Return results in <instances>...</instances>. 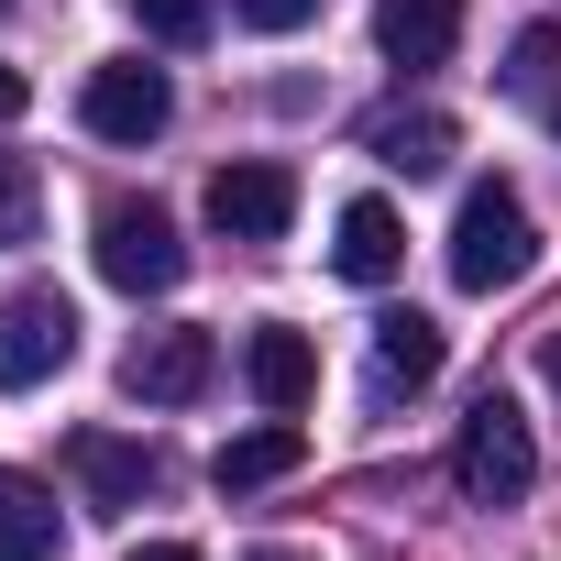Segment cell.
<instances>
[{"mask_svg": "<svg viewBox=\"0 0 561 561\" xmlns=\"http://www.w3.org/2000/svg\"><path fill=\"white\" fill-rule=\"evenodd\" d=\"M287 220H298V176H287V165L242 154V165L209 176V231H220V242H287Z\"/></svg>", "mask_w": 561, "mask_h": 561, "instance_id": "obj_6", "label": "cell"}, {"mask_svg": "<svg viewBox=\"0 0 561 561\" xmlns=\"http://www.w3.org/2000/svg\"><path fill=\"white\" fill-rule=\"evenodd\" d=\"M242 386L264 397V419H298V408L320 397V353H309V331H253V342H242Z\"/></svg>", "mask_w": 561, "mask_h": 561, "instance_id": "obj_10", "label": "cell"}, {"mask_svg": "<svg viewBox=\"0 0 561 561\" xmlns=\"http://www.w3.org/2000/svg\"><path fill=\"white\" fill-rule=\"evenodd\" d=\"M539 375H550V397H561V342H550V353H539Z\"/></svg>", "mask_w": 561, "mask_h": 561, "instance_id": "obj_22", "label": "cell"}, {"mask_svg": "<svg viewBox=\"0 0 561 561\" xmlns=\"http://www.w3.org/2000/svg\"><path fill=\"white\" fill-rule=\"evenodd\" d=\"M133 561H198V550H187V539H144Z\"/></svg>", "mask_w": 561, "mask_h": 561, "instance_id": "obj_21", "label": "cell"}, {"mask_svg": "<svg viewBox=\"0 0 561 561\" xmlns=\"http://www.w3.org/2000/svg\"><path fill=\"white\" fill-rule=\"evenodd\" d=\"M67 473H78L89 517H133V506L154 495V451H144V440H111V430H78V440H67Z\"/></svg>", "mask_w": 561, "mask_h": 561, "instance_id": "obj_8", "label": "cell"}, {"mask_svg": "<svg viewBox=\"0 0 561 561\" xmlns=\"http://www.w3.org/2000/svg\"><path fill=\"white\" fill-rule=\"evenodd\" d=\"M451 484L473 495V506H517L528 484H539V440H528V419H517V397H473L462 408V440H451Z\"/></svg>", "mask_w": 561, "mask_h": 561, "instance_id": "obj_2", "label": "cell"}, {"mask_svg": "<svg viewBox=\"0 0 561 561\" xmlns=\"http://www.w3.org/2000/svg\"><path fill=\"white\" fill-rule=\"evenodd\" d=\"M34 242V165L23 154H0V253Z\"/></svg>", "mask_w": 561, "mask_h": 561, "instance_id": "obj_18", "label": "cell"}, {"mask_svg": "<svg viewBox=\"0 0 561 561\" xmlns=\"http://www.w3.org/2000/svg\"><path fill=\"white\" fill-rule=\"evenodd\" d=\"M23 100H34V89H23V67H0V122H23Z\"/></svg>", "mask_w": 561, "mask_h": 561, "instance_id": "obj_20", "label": "cell"}, {"mask_svg": "<svg viewBox=\"0 0 561 561\" xmlns=\"http://www.w3.org/2000/svg\"><path fill=\"white\" fill-rule=\"evenodd\" d=\"M364 144H375V165H397V176H440V165H451V122H440V111H386Z\"/></svg>", "mask_w": 561, "mask_h": 561, "instance_id": "obj_15", "label": "cell"}, {"mask_svg": "<svg viewBox=\"0 0 561 561\" xmlns=\"http://www.w3.org/2000/svg\"><path fill=\"white\" fill-rule=\"evenodd\" d=\"M440 353H451V342H440V320H430V309H386V320H375V386H364V397H375V408H397V397L440 386Z\"/></svg>", "mask_w": 561, "mask_h": 561, "instance_id": "obj_9", "label": "cell"}, {"mask_svg": "<svg viewBox=\"0 0 561 561\" xmlns=\"http://www.w3.org/2000/svg\"><path fill=\"white\" fill-rule=\"evenodd\" d=\"M528 264H539L528 198H517L506 176H473L462 209H451V287H462V298H495V287H517Z\"/></svg>", "mask_w": 561, "mask_h": 561, "instance_id": "obj_1", "label": "cell"}, {"mask_svg": "<svg viewBox=\"0 0 561 561\" xmlns=\"http://www.w3.org/2000/svg\"><path fill=\"white\" fill-rule=\"evenodd\" d=\"M78 364V309L56 298V287H12L0 298V386H56Z\"/></svg>", "mask_w": 561, "mask_h": 561, "instance_id": "obj_4", "label": "cell"}, {"mask_svg": "<svg viewBox=\"0 0 561 561\" xmlns=\"http://www.w3.org/2000/svg\"><path fill=\"white\" fill-rule=\"evenodd\" d=\"M231 12H242L253 34H298V23H320V0H231Z\"/></svg>", "mask_w": 561, "mask_h": 561, "instance_id": "obj_19", "label": "cell"}, {"mask_svg": "<svg viewBox=\"0 0 561 561\" xmlns=\"http://www.w3.org/2000/svg\"><path fill=\"white\" fill-rule=\"evenodd\" d=\"M133 23H144L154 45H209L220 12H209V0H133Z\"/></svg>", "mask_w": 561, "mask_h": 561, "instance_id": "obj_17", "label": "cell"}, {"mask_svg": "<svg viewBox=\"0 0 561 561\" xmlns=\"http://www.w3.org/2000/svg\"><path fill=\"white\" fill-rule=\"evenodd\" d=\"M550 122H561V111H550Z\"/></svg>", "mask_w": 561, "mask_h": 561, "instance_id": "obj_25", "label": "cell"}, {"mask_svg": "<svg viewBox=\"0 0 561 561\" xmlns=\"http://www.w3.org/2000/svg\"><path fill=\"white\" fill-rule=\"evenodd\" d=\"M309 462V440H298V419H264V430H242V440H220V462H209V484L220 495H253V484H275V473H298Z\"/></svg>", "mask_w": 561, "mask_h": 561, "instance_id": "obj_14", "label": "cell"}, {"mask_svg": "<svg viewBox=\"0 0 561 561\" xmlns=\"http://www.w3.org/2000/svg\"><path fill=\"white\" fill-rule=\"evenodd\" d=\"M506 100H528V111H561V23H528V34L506 45Z\"/></svg>", "mask_w": 561, "mask_h": 561, "instance_id": "obj_16", "label": "cell"}, {"mask_svg": "<svg viewBox=\"0 0 561 561\" xmlns=\"http://www.w3.org/2000/svg\"><path fill=\"white\" fill-rule=\"evenodd\" d=\"M89 253H100V275H111L122 298H165L176 275H187V242H176V220L154 198H111L100 231H89Z\"/></svg>", "mask_w": 561, "mask_h": 561, "instance_id": "obj_3", "label": "cell"}, {"mask_svg": "<svg viewBox=\"0 0 561 561\" xmlns=\"http://www.w3.org/2000/svg\"><path fill=\"white\" fill-rule=\"evenodd\" d=\"M0 12H12V0H0Z\"/></svg>", "mask_w": 561, "mask_h": 561, "instance_id": "obj_24", "label": "cell"}, {"mask_svg": "<svg viewBox=\"0 0 561 561\" xmlns=\"http://www.w3.org/2000/svg\"><path fill=\"white\" fill-rule=\"evenodd\" d=\"M331 264L353 275V287H386V275L408 264V231H397V209H386V198H353V209L331 220Z\"/></svg>", "mask_w": 561, "mask_h": 561, "instance_id": "obj_12", "label": "cell"}, {"mask_svg": "<svg viewBox=\"0 0 561 561\" xmlns=\"http://www.w3.org/2000/svg\"><path fill=\"white\" fill-rule=\"evenodd\" d=\"M253 561H298V550H253Z\"/></svg>", "mask_w": 561, "mask_h": 561, "instance_id": "obj_23", "label": "cell"}, {"mask_svg": "<svg viewBox=\"0 0 561 561\" xmlns=\"http://www.w3.org/2000/svg\"><path fill=\"white\" fill-rule=\"evenodd\" d=\"M375 45L386 67H440L462 45V0H375Z\"/></svg>", "mask_w": 561, "mask_h": 561, "instance_id": "obj_11", "label": "cell"}, {"mask_svg": "<svg viewBox=\"0 0 561 561\" xmlns=\"http://www.w3.org/2000/svg\"><path fill=\"white\" fill-rule=\"evenodd\" d=\"M78 122H89L100 144H154V133L176 122V89H165V67L122 56V67H89V89H78Z\"/></svg>", "mask_w": 561, "mask_h": 561, "instance_id": "obj_5", "label": "cell"}, {"mask_svg": "<svg viewBox=\"0 0 561 561\" xmlns=\"http://www.w3.org/2000/svg\"><path fill=\"white\" fill-rule=\"evenodd\" d=\"M56 550H67L56 495H45L34 473H12V462H0V561H56Z\"/></svg>", "mask_w": 561, "mask_h": 561, "instance_id": "obj_13", "label": "cell"}, {"mask_svg": "<svg viewBox=\"0 0 561 561\" xmlns=\"http://www.w3.org/2000/svg\"><path fill=\"white\" fill-rule=\"evenodd\" d=\"M209 375H220V342H209V331H144V342L122 353V386H133L144 408H198Z\"/></svg>", "mask_w": 561, "mask_h": 561, "instance_id": "obj_7", "label": "cell"}]
</instances>
